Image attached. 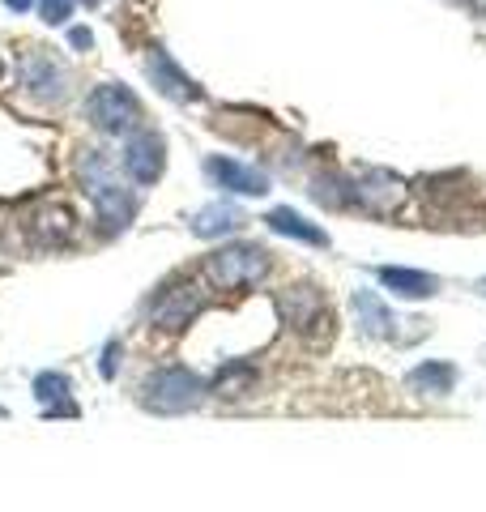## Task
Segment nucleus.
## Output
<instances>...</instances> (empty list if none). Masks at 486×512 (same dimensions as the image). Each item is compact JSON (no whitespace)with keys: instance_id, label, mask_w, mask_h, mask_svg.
Instances as JSON below:
<instances>
[{"instance_id":"a211bd4d","label":"nucleus","mask_w":486,"mask_h":512,"mask_svg":"<svg viewBox=\"0 0 486 512\" xmlns=\"http://www.w3.org/2000/svg\"><path fill=\"white\" fill-rule=\"evenodd\" d=\"M73 5L77 0H39V13H43L47 26H64L73 18Z\"/></svg>"},{"instance_id":"aec40b11","label":"nucleus","mask_w":486,"mask_h":512,"mask_svg":"<svg viewBox=\"0 0 486 512\" xmlns=\"http://www.w3.org/2000/svg\"><path fill=\"white\" fill-rule=\"evenodd\" d=\"M116 355H120V346L116 342H111L107 350H103V376L111 380V376H116Z\"/></svg>"},{"instance_id":"f257e3e1","label":"nucleus","mask_w":486,"mask_h":512,"mask_svg":"<svg viewBox=\"0 0 486 512\" xmlns=\"http://www.w3.org/2000/svg\"><path fill=\"white\" fill-rule=\"evenodd\" d=\"M81 175H86V188H90V201H94L99 222L107 231H124L137 214V201H133V192L111 180V158L103 150H86V158H81Z\"/></svg>"},{"instance_id":"412c9836","label":"nucleus","mask_w":486,"mask_h":512,"mask_svg":"<svg viewBox=\"0 0 486 512\" xmlns=\"http://www.w3.org/2000/svg\"><path fill=\"white\" fill-rule=\"evenodd\" d=\"M35 0H5V9H13V13H26Z\"/></svg>"},{"instance_id":"dca6fc26","label":"nucleus","mask_w":486,"mask_h":512,"mask_svg":"<svg viewBox=\"0 0 486 512\" xmlns=\"http://www.w3.org/2000/svg\"><path fill=\"white\" fill-rule=\"evenodd\" d=\"M405 384L418 389V393L444 397V393H452V384H457V367L452 363H423V367H414V372L405 376Z\"/></svg>"},{"instance_id":"4be33fe9","label":"nucleus","mask_w":486,"mask_h":512,"mask_svg":"<svg viewBox=\"0 0 486 512\" xmlns=\"http://www.w3.org/2000/svg\"><path fill=\"white\" fill-rule=\"evenodd\" d=\"M81 5H86V9H94V5H99V0H81Z\"/></svg>"},{"instance_id":"6ab92c4d","label":"nucleus","mask_w":486,"mask_h":512,"mask_svg":"<svg viewBox=\"0 0 486 512\" xmlns=\"http://www.w3.org/2000/svg\"><path fill=\"white\" fill-rule=\"evenodd\" d=\"M69 43L77 47V52H90V47H94V35H90L86 26H73V30H69Z\"/></svg>"},{"instance_id":"ddd939ff","label":"nucleus","mask_w":486,"mask_h":512,"mask_svg":"<svg viewBox=\"0 0 486 512\" xmlns=\"http://www.w3.org/2000/svg\"><path fill=\"white\" fill-rule=\"evenodd\" d=\"M265 222H269V231L290 235V239H303V244H316V248L329 244V235H324V231L316 227V222H307L303 214H295L290 205H278V210H269V214H265Z\"/></svg>"},{"instance_id":"1a4fd4ad","label":"nucleus","mask_w":486,"mask_h":512,"mask_svg":"<svg viewBox=\"0 0 486 512\" xmlns=\"http://www.w3.org/2000/svg\"><path fill=\"white\" fill-rule=\"evenodd\" d=\"M145 69H150L154 86L167 94V99H175V103H197L201 99V86L192 82V77L167 52H162V47H154V52H150V64H145Z\"/></svg>"},{"instance_id":"4468645a","label":"nucleus","mask_w":486,"mask_h":512,"mask_svg":"<svg viewBox=\"0 0 486 512\" xmlns=\"http://www.w3.org/2000/svg\"><path fill=\"white\" fill-rule=\"evenodd\" d=\"M35 397H39V406L52 414V419L56 414H69V419L77 414L69 406V376H60V372H39L35 376Z\"/></svg>"},{"instance_id":"b1692460","label":"nucleus","mask_w":486,"mask_h":512,"mask_svg":"<svg viewBox=\"0 0 486 512\" xmlns=\"http://www.w3.org/2000/svg\"><path fill=\"white\" fill-rule=\"evenodd\" d=\"M482 291H486V282H482Z\"/></svg>"},{"instance_id":"f8f14e48","label":"nucleus","mask_w":486,"mask_h":512,"mask_svg":"<svg viewBox=\"0 0 486 512\" xmlns=\"http://www.w3.org/2000/svg\"><path fill=\"white\" fill-rule=\"evenodd\" d=\"M380 282L401 299H431L435 291H440V278L435 274H423V269H401V265H384Z\"/></svg>"},{"instance_id":"2eb2a0df","label":"nucleus","mask_w":486,"mask_h":512,"mask_svg":"<svg viewBox=\"0 0 486 512\" xmlns=\"http://www.w3.org/2000/svg\"><path fill=\"white\" fill-rule=\"evenodd\" d=\"M354 316H359V325L371 333V338H388L393 333V312L380 303V295H371V291H359L354 295Z\"/></svg>"},{"instance_id":"20e7f679","label":"nucleus","mask_w":486,"mask_h":512,"mask_svg":"<svg viewBox=\"0 0 486 512\" xmlns=\"http://www.w3.org/2000/svg\"><path fill=\"white\" fill-rule=\"evenodd\" d=\"M86 116H90V124L99 128V133L120 137V133H133V128L141 124V103H137V94L128 90V86L107 82V86H94L90 90Z\"/></svg>"},{"instance_id":"7ed1b4c3","label":"nucleus","mask_w":486,"mask_h":512,"mask_svg":"<svg viewBox=\"0 0 486 512\" xmlns=\"http://www.w3.org/2000/svg\"><path fill=\"white\" fill-rule=\"evenodd\" d=\"M145 406L158 410V414H184V410H197L205 402V380L188 367H162L145 380Z\"/></svg>"},{"instance_id":"6e6552de","label":"nucleus","mask_w":486,"mask_h":512,"mask_svg":"<svg viewBox=\"0 0 486 512\" xmlns=\"http://www.w3.org/2000/svg\"><path fill=\"white\" fill-rule=\"evenodd\" d=\"M205 171H209V180H214L218 188L239 192V197H265L269 192V175L248 167V163H235V158H209Z\"/></svg>"},{"instance_id":"423d86ee","label":"nucleus","mask_w":486,"mask_h":512,"mask_svg":"<svg viewBox=\"0 0 486 512\" xmlns=\"http://www.w3.org/2000/svg\"><path fill=\"white\" fill-rule=\"evenodd\" d=\"M201 308H205V295L192 282H180V286H167V291L150 303V320L158 329H184L201 316Z\"/></svg>"},{"instance_id":"f3484780","label":"nucleus","mask_w":486,"mask_h":512,"mask_svg":"<svg viewBox=\"0 0 486 512\" xmlns=\"http://www.w3.org/2000/svg\"><path fill=\"white\" fill-rule=\"evenodd\" d=\"M35 231H39V235H52V239H69V235H73V214L64 210V205H52V210H39Z\"/></svg>"},{"instance_id":"9d476101","label":"nucleus","mask_w":486,"mask_h":512,"mask_svg":"<svg viewBox=\"0 0 486 512\" xmlns=\"http://www.w3.org/2000/svg\"><path fill=\"white\" fill-rule=\"evenodd\" d=\"M401 197H405V184L388 171H367L363 180L354 184V201L367 205V210H376V214H388L393 205H401Z\"/></svg>"},{"instance_id":"f03ea898","label":"nucleus","mask_w":486,"mask_h":512,"mask_svg":"<svg viewBox=\"0 0 486 512\" xmlns=\"http://www.w3.org/2000/svg\"><path fill=\"white\" fill-rule=\"evenodd\" d=\"M269 274V252L256 244H226L205 256V278L218 291H239V286H256Z\"/></svg>"},{"instance_id":"39448f33","label":"nucleus","mask_w":486,"mask_h":512,"mask_svg":"<svg viewBox=\"0 0 486 512\" xmlns=\"http://www.w3.org/2000/svg\"><path fill=\"white\" fill-rule=\"evenodd\" d=\"M18 77H22L26 94H35V99H43V103H60L64 90H69L64 64L47 56L43 47H26L22 60H18Z\"/></svg>"},{"instance_id":"0eeeda50","label":"nucleus","mask_w":486,"mask_h":512,"mask_svg":"<svg viewBox=\"0 0 486 512\" xmlns=\"http://www.w3.org/2000/svg\"><path fill=\"white\" fill-rule=\"evenodd\" d=\"M162 167H167V146H162L158 133H137L124 146V171L133 184H154Z\"/></svg>"},{"instance_id":"5701e85b","label":"nucleus","mask_w":486,"mask_h":512,"mask_svg":"<svg viewBox=\"0 0 486 512\" xmlns=\"http://www.w3.org/2000/svg\"><path fill=\"white\" fill-rule=\"evenodd\" d=\"M0 73H5V64H0Z\"/></svg>"},{"instance_id":"9b49d317","label":"nucleus","mask_w":486,"mask_h":512,"mask_svg":"<svg viewBox=\"0 0 486 512\" xmlns=\"http://www.w3.org/2000/svg\"><path fill=\"white\" fill-rule=\"evenodd\" d=\"M243 222H248V214H243L239 205H231V201H214V205H205V210L192 214V235H201V239L235 235V231H243Z\"/></svg>"}]
</instances>
